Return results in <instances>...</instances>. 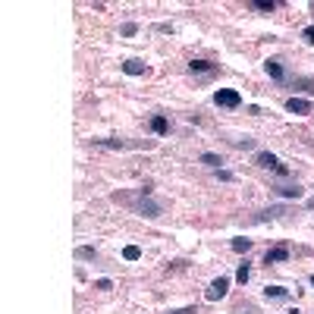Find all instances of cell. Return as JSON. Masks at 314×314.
<instances>
[{
  "instance_id": "6da1fadb",
  "label": "cell",
  "mask_w": 314,
  "mask_h": 314,
  "mask_svg": "<svg viewBox=\"0 0 314 314\" xmlns=\"http://www.w3.org/2000/svg\"><path fill=\"white\" fill-rule=\"evenodd\" d=\"M254 164H258L261 170H273L276 176H289V167L280 164V157H276L273 151H258V154H254Z\"/></svg>"
},
{
  "instance_id": "7a4b0ae2",
  "label": "cell",
  "mask_w": 314,
  "mask_h": 314,
  "mask_svg": "<svg viewBox=\"0 0 314 314\" xmlns=\"http://www.w3.org/2000/svg\"><path fill=\"white\" fill-rule=\"evenodd\" d=\"M214 104L217 107H226V110H236V107H242V95L236 88H217L214 91Z\"/></svg>"
},
{
  "instance_id": "3957f363",
  "label": "cell",
  "mask_w": 314,
  "mask_h": 314,
  "mask_svg": "<svg viewBox=\"0 0 314 314\" xmlns=\"http://www.w3.org/2000/svg\"><path fill=\"white\" fill-rule=\"evenodd\" d=\"M286 110L295 116H308V113H314V104L305 98H286Z\"/></svg>"
},
{
  "instance_id": "277c9868",
  "label": "cell",
  "mask_w": 314,
  "mask_h": 314,
  "mask_svg": "<svg viewBox=\"0 0 314 314\" xmlns=\"http://www.w3.org/2000/svg\"><path fill=\"white\" fill-rule=\"evenodd\" d=\"M226 292H229V276H217V280L211 283V289H207V301L223 298Z\"/></svg>"
},
{
  "instance_id": "5b68a950",
  "label": "cell",
  "mask_w": 314,
  "mask_h": 314,
  "mask_svg": "<svg viewBox=\"0 0 314 314\" xmlns=\"http://www.w3.org/2000/svg\"><path fill=\"white\" fill-rule=\"evenodd\" d=\"M264 73L273 79V82H283L286 73H283V63L280 60H264Z\"/></svg>"
},
{
  "instance_id": "8992f818",
  "label": "cell",
  "mask_w": 314,
  "mask_h": 314,
  "mask_svg": "<svg viewBox=\"0 0 314 314\" xmlns=\"http://www.w3.org/2000/svg\"><path fill=\"white\" fill-rule=\"evenodd\" d=\"M138 211H142V217L154 220V217H160V204H154V201L148 198V195H142V204H138Z\"/></svg>"
},
{
  "instance_id": "52a82bcc",
  "label": "cell",
  "mask_w": 314,
  "mask_h": 314,
  "mask_svg": "<svg viewBox=\"0 0 314 314\" xmlns=\"http://www.w3.org/2000/svg\"><path fill=\"white\" fill-rule=\"evenodd\" d=\"M123 73H126V76H145V73H148V66H145L142 60H135V57H132V60H126V63H123Z\"/></svg>"
},
{
  "instance_id": "ba28073f",
  "label": "cell",
  "mask_w": 314,
  "mask_h": 314,
  "mask_svg": "<svg viewBox=\"0 0 314 314\" xmlns=\"http://www.w3.org/2000/svg\"><path fill=\"white\" fill-rule=\"evenodd\" d=\"M273 192L280 195V198H301V192H305V189H301V185H276Z\"/></svg>"
},
{
  "instance_id": "9c48e42d",
  "label": "cell",
  "mask_w": 314,
  "mask_h": 314,
  "mask_svg": "<svg viewBox=\"0 0 314 314\" xmlns=\"http://www.w3.org/2000/svg\"><path fill=\"white\" fill-rule=\"evenodd\" d=\"M276 261H289V248H270L264 254V264H276Z\"/></svg>"
},
{
  "instance_id": "30bf717a",
  "label": "cell",
  "mask_w": 314,
  "mask_h": 314,
  "mask_svg": "<svg viewBox=\"0 0 314 314\" xmlns=\"http://www.w3.org/2000/svg\"><path fill=\"white\" fill-rule=\"evenodd\" d=\"M151 129H154L157 135H167L170 132V120H167V116H160V113L151 116Z\"/></svg>"
},
{
  "instance_id": "8fae6325",
  "label": "cell",
  "mask_w": 314,
  "mask_h": 314,
  "mask_svg": "<svg viewBox=\"0 0 314 314\" xmlns=\"http://www.w3.org/2000/svg\"><path fill=\"white\" fill-rule=\"evenodd\" d=\"M283 214H286V207H283V204H276V207H267V211H261V214L254 217V220L261 223V220H270V217H283Z\"/></svg>"
},
{
  "instance_id": "7c38bea8",
  "label": "cell",
  "mask_w": 314,
  "mask_h": 314,
  "mask_svg": "<svg viewBox=\"0 0 314 314\" xmlns=\"http://www.w3.org/2000/svg\"><path fill=\"white\" fill-rule=\"evenodd\" d=\"M189 69H192V73H214L217 66H214L211 60H192V63H189Z\"/></svg>"
},
{
  "instance_id": "4fadbf2b",
  "label": "cell",
  "mask_w": 314,
  "mask_h": 314,
  "mask_svg": "<svg viewBox=\"0 0 314 314\" xmlns=\"http://www.w3.org/2000/svg\"><path fill=\"white\" fill-rule=\"evenodd\" d=\"M95 145H104V148H132L129 142H123V138H95Z\"/></svg>"
},
{
  "instance_id": "5bb4252c",
  "label": "cell",
  "mask_w": 314,
  "mask_h": 314,
  "mask_svg": "<svg viewBox=\"0 0 314 314\" xmlns=\"http://www.w3.org/2000/svg\"><path fill=\"white\" fill-rule=\"evenodd\" d=\"M251 10H258V13H273L276 4L273 0H251Z\"/></svg>"
},
{
  "instance_id": "9a60e30c",
  "label": "cell",
  "mask_w": 314,
  "mask_h": 314,
  "mask_svg": "<svg viewBox=\"0 0 314 314\" xmlns=\"http://www.w3.org/2000/svg\"><path fill=\"white\" fill-rule=\"evenodd\" d=\"M251 248V239H245V236H236L232 239V251H239V254H245Z\"/></svg>"
},
{
  "instance_id": "2e32d148",
  "label": "cell",
  "mask_w": 314,
  "mask_h": 314,
  "mask_svg": "<svg viewBox=\"0 0 314 314\" xmlns=\"http://www.w3.org/2000/svg\"><path fill=\"white\" fill-rule=\"evenodd\" d=\"M286 292H289L286 286H264V295L267 298H286Z\"/></svg>"
},
{
  "instance_id": "e0dca14e",
  "label": "cell",
  "mask_w": 314,
  "mask_h": 314,
  "mask_svg": "<svg viewBox=\"0 0 314 314\" xmlns=\"http://www.w3.org/2000/svg\"><path fill=\"white\" fill-rule=\"evenodd\" d=\"M201 164L211 167V170H220V164H223V160H220L217 154H211V151H204V154H201Z\"/></svg>"
},
{
  "instance_id": "ac0fdd59",
  "label": "cell",
  "mask_w": 314,
  "mask_h": 314,
  "mask_svg": "<svg viewBox=\"0 0 314 314\" xmlns=\"http://www.w3.org/2000/svg\"><path fill=\"white\" fill-rule=\"evenodd\" d=\"M292 85H298V88H305V91H311V95H314V79L311 76H295Z\"/></svg>"
},
{
  "instance_id": "d6986e66",
  "label": "cell",
  "mask_w": 314,
  "mask_h": 314,
  "mask_svg": "<svg viewBox=\"0 0 314 314\" xmlns=\"http://www.w3.org/2000/svg\"><path fill=\"white\" fill-rule=\"evenodd\" d=\"M236 280H239L242 286H245V283L251 280V267H248V264H239V270H236Z\"/></svg>"
},
{
  "instance_id": "ffe728a7",
  "label": "cell",
  "mask_w": 314,
  "mask_h": 314,
  "mask_svg": "<svg viewBox=\"0 0 314 314\" xmlns=\"http://www.w3.org/2000/svg\"><path fill=\"white\" fill-rule=\"evenodd\" d=\"M123 258L126 261H138V258H142V248H138V245H126L123 248Z\"/></svg>"
},
{
  "instance_id": "44dd1931",
  "label": "cell",
  "mask_w": 314,
  "mask_h": 314,
  "mask_svg": "<svg viewBox=\"0 0 314 314\" xmlns=\"http://www.w3.org/2000/svg\"><path fill=\"white\" fill-rule=\"evenodd\" d=\"M76 258H82V261H91V258H98V251H95V248H79V251H76Z\"/></svg>"
},
{
  "instance_id": "7402d4cb",
  "label": "cell",
  "mask_w": 314,
  "mask_h": 314,
  "mask_svg": "<svg viewBox=\"0 0 314 314\" xmlns=\"http://www.w3.org/2000/svg\"><path fill=\"white\" fill-rule=\"evenodd\" d=\"M135 32H138V26H135V22H126V26L120 29V35H123V38H132Z\"/></svg>"
},
{
  "instance_id": "603a6c76",
  "label": "cell",
  "mask_w": 314,
  "mask_h": 314,
  "mask_svg": "<svg viewBox=\"0 0 314 314\" xmlns=\"http://www.w3.org/2000/svg\"><path fill=\"white\" fill-rule=\"evenodd\" d=\"M301 38H305V44H314V26L301 29Z\"/></svg>"
},
{
  "instance_id": "cb8c5ba5",
  "label": "cell",
  "mask_w": 314,
  "mask_h": 314,
  "mask_svg": "<svg viewBox=\"0 0 314 314\" xmlns=\"http://www.w3.org/2000/svg\"><path fill=\"white\" fill-rule=\"evenodd\" d=\"M217 179H220V182H232V179H236V176H232V173H229V170H217Z\"/></svg>"
},
{
  "instance_id": "d4e9b609",
  "label": "cell",
  "mask_w": 314,
  "mask_h": 314,
  "mask_svg": "<svg viewBox=\"0 0 314 314\" xmlns=\"http://www.w3.org/2000/svg\"><path fill=\"white\" fill-rule=\"evenodd\" d=\"M95 289H101V292H107V289H113V280H98Z\"/></svg>"
},
{
  "instance_id": "484cf974",
  "label": "cell",
  "mask_w": 314,
  "mask_h": 314,
  "mask_svg": "<svg viewBox=\"0 0 314 314\" xmlns=\"http://www.w3.org/2000/svg\"><path fill=\"white\" fill-rule=\"evenodd\" d=\"M170 314H195V308H182V311H170Z\"/></svg>"
},
{
  "instance_id": "4316f807",
  "label": "cell",
  "mask_w": 314,
  "mask_h": 314,
  "mask_svg": "<svg viewBox=\"0 0 314 314\" xmlns=\"http://www.w3.org/2000/svg\"><path fill=\"white\" fill-rule=\"evenodd\" d=\"M308 207H311V211H314V198H311V201H308Z\"/></svg>"
},
{
  "instance_id": "83f0119b",
  "label": "cell",
  "mask_w": 314,
  "mask_h": 314,
  "mask_svg": "<svg viewBox=\"0 0 314 314\" xmlns=\"http://www.w3.org/2000/svg\"><path fill=\"white\" fill-rule=\"evenodd\" d=\"M286 314H298V308H292V311H286Z\"/></svg>"
},
{
  "instance_id": "f1b7e54d",
  "label": "cell",
  "mask_w": 314,
  "mask_h": 314,
  "mask_svg": "<svg viewBox=\"0 0 314 314\" xmlns=\"http://www.w3.org/2000/svg\"><path fill=\"white\" fill-rule=\"evenodd\" d=\"M311 286H314V276H311Z\"/></svg>"
},
{
  "instance_id": "f546056e",
  "label": "cell",
  "mask_w": 314,
  "mask_h": 314,
  "mask_svg": "<svg viewBox=\"0 0 314 314\" xmlns=\"http://www.w3.org/2000/svg\"><path fill=\"white\" fill-rule=\"evenodd\" d=\"M311 13H314V4H311Z\"/></svg>"
}]
</instances>
